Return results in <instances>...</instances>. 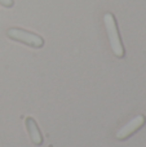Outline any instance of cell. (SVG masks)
Returning <instances> with one entry per match:
<instances>
[{
    "label": "cell",
    "mask_w": 146,
    "mask_h": 147,
    "mask_svg": "<svg viewBox=\"0 0 146 147\" xmlns=\"http://www.w3.org/2000/svg\"><path fill=\"white\" fill-rule=\"evenodd\" d=\"M7 35L12 40L20 41V43H23L26 45L32 47V48H36V49L43 48L44 45V39L40 35L27 30H23V28H18V27L8 28Z\"/></svg>",
    "instance_id": "7a4b0ae2"
},
{
    "label": "cell",
    "mask_w": 146,
    "mask_h": 147,
    "mask_svg": "<svg viewBox=\"0 0 146 147\" xmlns=\"http://www.w3.org/2000/svg\"><path fill=\"white\" fill-rule=\"evenodd\" d=\"M25 125L28 132V136H30L31 142L35 146H40L41 143H43V136H41L40 130H39V127H38V124H36V121L31 116H28V117H26V120H25Z\"/></svg>",
    "instance_id": "277c9868"
},
{
    "label": "cell",
    "mask_w": 146,
    "mask_h": 147,
    "mask_svg": "<svg viewBox=\"0 0 146 147\" xmlns=\"http://www.w3.org/2000/svg\"><path fill=\"white\" fill-rule=\"evenodd\" d=\"M0 4L5 8H12L14 5V0H0Z\"/></svg>",
    "instance_id": "5b68a950"
},
{
    "label": "cell",
    "mask_w": 146,
    "mask_h": 147,
    "mask_svg": "<svg viewBox=\"0 0 146 147\" xmlns=\"http://www.w3.org/2000/svg\"><path fill=\"white\" fill-rule=\"evenodd\" d=\"M145 123H146V119H145L144 115H137L136 117H133L128 124H126L118 133H116V136H115L116 140L124 141V140H127V138H129L133 133H136L137 130L141 129V128L145 125Z\"/></svg>",
    "instance_id": "3957f363"
},
{
    "label": "cell",
    "mask_w": 146,
    "mask_h": 147,
    "mask_svg": "<svg viewBox=\"0 0 146 147\" xmlns=\"http://www.w3.org/2000/svg\"><path fill=\"white\" fill-rule=\"evenodd\" d=\"M103 22H105V28H106V32H107L109 41H110L113 53L115 54L118 58H123L124 47H123V44H122L118 25H116V20L113 13H110V12L105 13V16H103Z\"/></svg>",
    "instance_id": "6da1fadb"
}]
</instances>
